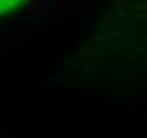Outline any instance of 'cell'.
Here are the masks:
<instances>
[{"mask_svg":"<svg viewBox=\"0 0 147 138\" xmlns=\"http://www.w3.org/2000/svg\"><path fill=\"white\" fill-rule=\"evenodd\" d=\"M22 2H24V0H0V15L13 11V9H15V7H19Z\"/></svg>","mask_w":147,"mask_h":138,"instance_id":"6da1fadb","label":"cell"}]
</instances>
